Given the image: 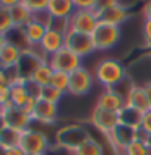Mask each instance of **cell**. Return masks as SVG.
I'll use <instances>...</instances> for the list:
<instances>
[{
  "mask_svg": "<svg viewBox=\"0 0 151 155\" xmlns=\"http://www.w3.org/2000/svg\"><path fill=\"white\" fill-rule=\"evenodd\" d=\"M90 139H91V134L81 124H67L64 127L57 129V132H55L57 147L67 150L68 153L75 152L78 147H81Z\"/></svg>",
  "mask_w": 151,
  "mask_h": 155,
  "instance_id": "obj_1",
  "label": "cell"
},
{
  "mask_svg": "<svg viewBox=\"0 0 151 155\" xmlns=\"http://www.w3.org/2000/svg\"><path fill=\"white\" fill-rule=\"evenodd\" d=\"M94 77L102 87L114 88L127 77V74H125V67L122 65V62L115 59H102L96 65Z\"/></svg>",
  "mask_w": 151,
  "mask_h": 155,
  "instance_id": "obj_2",
  "label": "cell"
},
{
  "mask_svg": "<svg viewBox=\"0 0 151 155\" xmlns=\"http://www.w3.org/2000/svg\"><path fill=\"white\" fill-rule=\"evenodd\" d=\"M20 147L24 150L26 155L47 153L50 150V142H49V137L46 136L44 132L29 127V129H26V131L21 132V142H20Z\"/></svg>",
  "mask_w": 151,
  "mask_h": 155,
  "instance_id": "obj_3",
  "label": "cell"
},
{
  "mask_svg": "<svg viewBox=\"0 0 151 155\" xmlns=\"http://www.w3.org/2000/svg\"><path fill=\"white\" fill-rule=\"evenodd\" d=\"M91 36H93L96 51H107V49H112L117 43H119L120 28L115 26V25L99 21L98 28L94 30V33Z\"/></svg>",
  "mask_w": 151,
  "mask_h": 155,
  "instance_id": "obj_4",
  "label": "cell"
},
{
  "mask_svg": "<svg viewBox=\"0 0 151 155\" xmlns=\"http://www.w3.org/2000/svg\"><path fill=\"white\" fill-rule=\"evenodd\" d=\"M47 64L54 70H60V72H67V74H72L75 70H78L80 67H83L81 57L77 56L73 51H70L68 48H62L60 51L49 56Z\"/></svg>",
  "mask_w": 151,
  "mask_h": 155,
  "instance_id": "obj_5",
  "label": "cell"
},
{
  "mask_svg": "<svg viewBox=\"0 0 151 155\" xmlns=\"http://www.w3.org/2000/svg\"><path fill=\"white\" fill-rule=\"evenodd\" d=\"M65 48H68L70 51H73L77 56L83 57L90 56L96 51V46L93 41V36L91 35H85V33H78L70 30L65 35Z\"/></svg>",
  "mask_w": 151,
  "mask_h": 155,
  "instance_id": "obj_6",
  "label": "cell"
},
{
  "mask_svg": "<svg viewBox=\"0 0 151 155\" xmlns=\"http://www.w3.org/2000/svg\"><path fill=\"white\" fill-rule=\"evenodd\" d=\"M99 25V13L94 10H75V13L70 16V30L93 35Z\"/></svg>",
  "mask_w": 151,
  "mask_h": 155,
  "instance_id": "obj_7",
  "label": "cell"
},
{
  "mask_svg": "<svg viewBox=\"0 0 151 155\" xmlns=\"http://www.w3.org/2000/svg\"><path fill=\"white\" fill-rule=\"evenodd\" d=\"M3 118L7 121V126L8 127H13V129H18V131H26V129L31 127L33 124V116L26 113L23 108H16L13 106V103H8L5 104L3 108H0Z\"/></svg>",
  "mask_w": 151,
  "mask_h": 155,
  "instance_id": "obj_8",
  "label": "cell"
},
{
  "mask_svg": "<svg viewBox=\"0 0 151 155\" xmlns=\"http://www.w3.org/2000/svg\"><path fill=\"white\" fill-rule=\"evenodd\" d=\"M91 123H93V126L101 134L111 136L115 131L117 126L120 124L119 113H112V111H107V110L96 106L93 110V114H91Z\"/></svg>",
  "mask_w": 151,
  "mask_h": 155,
  "instance_id": "obj_9",
  "label": "cell"
},
{
  "mask_svg": "<svg viewBox=\"0 0 151 155\" xmlns=\"http://www.w3.org/2000/svg\"><path fill=\"white\" fill-rule=\"evenodd\" d=\"M93 82H94V77L90 74V70L85 69V67H80L78 70L70 74L68 93L77 95V96L90 93V90L93 88Z\"/></svg>",
  "mask_w": 151,
  "mask_h": 155,
  "instance_id": "obj_10",
  "label": "cell"
},
{
  "mask_svg": "<svg viewBox=\"0 0 151 155\" xmlns=\"http://www.w3.org/2000/svg\"><path fill=\"white\" fill-rule=\"evenodd\" d=\"M44 64V61L41 59L37 54H34L33 51H23L21 57H20L18 64H16V70H18V75L20 78H23V80H29V78H33V75L37 69H39L41 65Z\"/></svg>",
  "mask_w": 151,
  "mask_h": 155,
  "instance_id": "obj_11",
  "label": "cell"
},
{
  "mask_svg": "<svg viewBox=\"0 0 151 155\" xmlns=\"http://www.w3.org/2000/svg\"><path fill=\"white\" fill-rule=\"evenodd\" d=\"M57 114H58V104L44 101V100H39V98H37L36 106L31 113L33 121L41 124H54L57 119Z\"/></svg>",
  "mask_w": 151,
  "mask_h": 155,
  "instance_id": "obj_12",
  "label": "cell"
},
{
  "mask_svg": "<svg viewBox=\"0 0 151 155\" xmlns=\"http://www.w3.org/2000/svg\"><path fill=\"white\" fill-rule=\"evenodd\" d=\"M96 106L102 108V110H107V111H112V113H120V110L125 106V100L115 90L106 88L99 95Z\"/></svg>",
  "mask_w": 151,
  "mask_h": 155,
  "instance_id": "obj_13",
  "label": "cell"
},
{
  "mask_svg": "<svg viewBox=\"0 0 151 155\" xmlns=\"http://www.w3.org/2000/svg\"><path fill=\"white\" fill-rule=\"evenodd\" d=\"M41 48L44 49V52L47 54V56H52V54H55L57 51H60L62 48H65V35L58 33L57 30H54V28H49V30L46 31L42 41H41Z\"/></svg>",
  "mask_w": 151,
  "mask_h": 155,
  "instance_id": "obj_14",
  "label": "cell"
},
{
  "mask_svg": "<svg viewBox=\"0 0 151 155\" xmlns=\"http://www.w3.org/2000/svg\"><path fill=\"white\" fill-rule=\"evenodd\" d=\"M125 104L133 106V108H137V110H140L143 113L149 111L151 106H149V100H148V95H146L145 87L135 83V85L132 87V90H130L127 100H125Z\"/></svg>",
  "mask_w": 151,
  "mask_h": 155,
  "instance_id": "obj_15",
  "label": "cell"
},
{
  "mask_svg": "<svg viewBox=\"0 0 151 155\" xmlns=\"http://www.w3.org/2000/svg\"><path fill=\"white\" fill-rule=\"evenodd\" d=\"M128 15H130L128 7H125V5H122V3H119V5H114V7L107 8V10H104L102 13L99 15V21L119 26V25H122L125 20L128 18Z\"/></svg>",
  "mask_w": 151,
  "mask_h": 155,
  "instance_id": "obj_16",
  "label": "cell"
},
{
  "mask_svg": "<svg viewBox=\"0 0 151 155\" xmlns=\"http://www.w3.org/2000/svg\"><path fill=\"white\" fill-rule=\"evenodd\" d=\"M143 116L145 113L137 110L133 106H125L120 110L119 113V119H120V124H125V126H130L133 129H141V124H143Z\"/></svg>",
  "mask_w": 151,
  "mask_h": 155,
  "instance_id": "obj_17",
  "label": "cell"
},
{
  "mask_svg": "<svg viewBox=\"0 0 151 155\" xmlns=\"http://www.w3.org/2000/svg\"><path fill=\"white\" fill-rule=\"evenodd\" d=\"M73 0H49L47 12L54 18H70L75 13Z\"/></svg>",
  "mask_w": 151,
  "mask_h": 155,
  "instance_id": "obj_18",
  "label": "cell"
},
{
  "mask_svg": "<svg viewBox=\"0 0 151 155\" xmlns=\"http://www.w3.org/2000/svg\"><path fill=\"white\" fill-rule=\"evenodd\" d=\"M21 54H23V51L20 48H16V46L7 43L2 49H0V62H2V67L5 70L16 67L20 57H21Z\"/></svg>",
  "mask_w": 151,
  "mask_h": 155,
  "instance_id": "obj_19",
  "label": "cell"
},
{
  "mask_svg": "<svg viewBox=\"0 0 151 155\" xmlns=\"http://www.w3.org/2000/svg\"><path fill=\"white\" fill-rule=\"evenodd\" d=\"M5 39H7V43L20 48L21 51H28L31 48V44H29L28 38H26V33H24V28H21V26H13L5 35Z\"/></svg>",
  "mask_w": 151,
  "mask_h": 155,
  "instance_id": "obj_20",
  "label": "cell"
},
{
  "mask_svg": "<svg viewBox=\"0 0 151 155\" xmlns=\"http://www.w3.org/2000/svg\"><path fill=\"white\" fill-rule=\"evenodd\" d=\"M10 13H11V20H13L15 26L24 28L33 20V12L29 10L23 2L18 3V5H15V7H11L10 8Z\"/></svg>",
  "mask_w": 151,
  "mask_h": 155,
  "instance_id": "obj_21",
  "label": "cell"
},
{
  "mask_svg": "<svg viewBox=\"0 0 151 155\" xmlns=\"http://www.w3.org/2000/svg\"><path fill=\"white\" fill-rule=\"evenodd\" d=\"M49 28H46L44 25H41L39 21H36V20H31L26 26H24V33H26V38L29 41V44L34 46V44H41V41H42V38L46 35V31H47Z\"/></svg>",
  "mask_w": 151,
  "mask_h": 155,
  "instance_id": "obj_22",
  "label": "cell"
},
{
  "mask_svg": "<svg viewBox=\"0 0 151 155\" xmlns=\"http://www.w3.org/2000/svg\"><path fill=\"white\" fill-rule=\"evenodd\" d=\"M24 82L26 80H20L18 83L11 85V95H10V101L13 103V106L16 108H24L28 103V100L31 98L24 87Z\"/></svg>",
  "mask_w": 151,
  "mask_h": 155,
  "instance_id": "obj_23",
  "label": "cell"
},
{
  "mask_svg": "<svg viewBox=\"0 0 151 155\" xmlns=\"http://www.w3.org/2000/svg\"><path fill=\"white\" fill-rule=\"evenodd\" d=\"M21 142V131L13 127H7L0 132V145L5 149H11V147H20Z\"/></svg>",
  "mask_w": 151,
  "mask_h": 155,
  "instance_id": "obj_24",
  "label": "cell"
},
{
  "mask_svg": "<svg viewBox=\"0 0 151 155\" xmlns=\"http://www.w3.org/2000/svg\"><path fill=\"white\" fill-rule=\"evenodd\" d=\"M70 155H104V150H102L101 142H98L96 139L91 137L90 140H86L81 147H78L75 152H72Z\"/></svg>",
  "mask_w": 151,
  "mask_h": 155,
  "instance_id": "obj_25",
  "label": "cell"
},
{
  "mask_svg": "<svg viewBox=\"0 0 151 155\" xmlns=\"http://www.w3.org/2000/svg\"><path fill=\"white\" fill-rule=\"evenodd\" d=\"M52 75H54V69L47 64V62H44V64L34 72L33 80L41 87H47V85H50V82H52Z\"/></svg>",
  "mask_w": 151,
  "mask_h": 155,
  "instance_id": "obj_26",
  "label": "cell"
},
{
  "mask_svg": "<svg viewBox=\"0 0 151 155\" xmlns=\"http://www.w3.org/2000/svg\"><path fill=\"white\" fill-rule=\"evenodd\" d=\"M50 85H52L54 88H57L58 91H62V93H68V88H70V74L60 72V70H54Z\"/></svg>",
  "mask_w": 151,
  "mask_h": 155,
  "instance_id": "obj_27",
  "label": "cell"
},
{
  "mask_svg": "<svg viewBox=\"0 0 151 155\" xmlns=\"http://www.w3.org/2000/svg\"><path fill=\"white\" fill-rule=\"evenodd\" d=\"M62 96H64V93H62V91H58L57 88H54L52 85H47V87H42L41 95H39V100H44V101L58 104V101L62 100Z\"/></svg>",
  "mask_w": 151,
  "mask_h": 155,
  "instance_id": "obj_28",
  "label": "cell"
},
{
  "mask_svg": "<svg viewBox=\"0 0 151 155\" xmlns=\"http://www.w3.org/2000/svg\"><path fill=\"white\" fill-rule=\"evenodd\" d=\"M13 26L15 25H13V20H11L10 8L0 5V33H2V35H7Z\"/></svg>",
  "mask_w": 151,
  "mask_h": 155,
  "instance_id": "obj_29",
  "label": "cell"
},
{
  "mask_svg": "<svg viewBox=\"0 0 151 155\" xmlns=\"http://www.w3.org/2000/svg\"><path fill=\"white\" fill-rule=\"evenodd\" d=\"M148 150H149V147L146 145V142L138 139L125 147V155H146Z\"/></svg>",
  "mask_w": 151,
  "mask_h": 155,
  "instance_id": "obj_30",
  "label": "cell"
},
{
  "mask_svg": "<svg viewBox=\"0 0 151 155\" xmlns=\"http://www.w3.org/2000/svg\"><path fill=\"white\" fill-rule=\"evenodd\" d=\"M21 2L33 12V13H36V12H44V10H47V7H49V0H21Z\"/></svg>",
  "mask_w": 151,
  "mask_h": 155,
  "instance_id": "obj_31",
  "label": "cell"
},
{
  "mask_svg": "<svg viewBox=\"0 0 151 155\" xmlns=\"http://www.w3.org/2000/svg\"><path fill=\"white\" fill-rule=\"evenodd\" d=\"M50 28L57 30L58 33H62V35H67V33L70 31V18H54Z\"/></svg>",
  "mask_w": 151,
  "mask_h": 155,
  "instance_id": "obj_32",
  "label": "cell"
},
{
  "mask_svg": "<svg viewBox=\"0 0 151 155\" xmlns=\"http://www.w3.org/2000/svg\"><path fill=\"white\" fill-rule=\"evenodd\" d=\"M33 20H36V21H39L41 25H44L46 28H50L54 16L50 15L47 10H44V12H36V13H33Z\"/></svg>",
  "mask_w": 151,
  "mask_h": 155,
  "instance_id": "obj_33",
  "label": "cell"
},
{
  "mask_svg": "<svg viewBox=\"0 0 151 155\" xmlns=\"http://www.w3.org/2000/svg\"><path fill=\"white\" fill-rule=\"evenodd\" d=\"M10 95H11V87L8 83H0V108L10 103Z\"/></svg>",
  "mask_w": 151,
  "mask_h": 155,
  "instance_id": "obj_34",
  "label": "cell"
},
{
  "mask_svg": "<svg viewBox=\"0 0 151 155\" xmlns=\"http://www.w3.org/2000/svg\"><path fill=\"white\" fill-rule=\"evenodd\" d=\"M24 87H26V90H28V93L29 96H33V98H39V95H41V90H42V87L41 85H37V83L33 80V78H29V80L24 82Z\"/></svg>",
  "mask_w": 151,
  "mask_h": 155,
  "instance_id": "obj_35",
  "label": "cell"
},
{
  "mask_svg": "<svg viewBox=\"0 0 151 155\" xmlns=\"http://www.w3.org/2000/svg\"><path fill=\"white\" fill-rule=\"evenodd\" d=\"M119 3H120L119 0H96L94 10L101 15L104 10H107V8H111V7H114V5H119Z\"/></svg>",
  "mask_w": 151,
  "mask_h": 155,
  "instance_id": "obj_36",
  "label": "cell"
},
{
  "mask_svg": "<svg viewBox=\"0 0 151 155\" xmlns=\"http://www.w3.org/2000/svg\"><path fill=\"white\" fill-rule=\"evenodd\" d=\"M77 10H93L96 0H73Z\"/></svg>",
  "mask_w": 151,
  "mask_h": 155,
  "instance_id": "obj_37",
  "label": "cell"
},
{
  "mask_svg": "<svg viewBox=\"0 0 151 155\" xmlns=\"http://www.w3.org/2000/svg\"><path fill=\"white\" fill-rule=\"evenodd\" d=\"M143 38L148 48H151V18H145L143 23Z\"/></svg>",
  "mask_w": 151,
  "mask_h": 155,
  "instance_id": "obj_38",
  "label": "cell"
},
{
  "mask_svg": "<svg viewBox=\"0 0 151 155\" xmlns=\"http://www.w3.org/2000/svg\"><path fill=\"white\" fill-rule=\"evenodd\" d=\"M141 131L146 132L148 136H151V110L145 113V116H143V124H141Z\"/></svg>",
  "mask_w": 151,
  "mask_h": 155,
  "instance_id": "obj_39",
  "label": "cell"
},
{
  "mask_svg": "<svg viewBox=\"0 0 151 155\" xmlns=\"http://www.w3.org/2000/svg\"><path fill=\"white\" fill-rule=\"evenodd\" d=\"M18 3H21V0H0V5L7 7V8H11V7L18 5Z\"/></svg>",
  "mask_w": 151,
  "mask_h": 155,
  "instance_id": "obj_40",
  "label": "cell"
},
{
  "mask_svg": "<svg viewBox=\"0 0 151 155\" xmlns=\"http://www.w3.org/2000/svg\"><path fill=\"white\" fill-rule=\"evenodd\" d=\"M7 155H26V153H24L21 147H11V149H7Z\"/></svg>",
  "mask_w": 151,
  "mask_h": 155,
  "instance_id": "obj_41",
  "label": "cell"
},
{
  "mask_svg": "<svg viewBox=\"0 0 151 155\" xmlns=\"http://www.w3.org/2000/svg\"><path fill=\"white\" fill-rule=\"evenodd\" d=\"M143 13H145V18H151V0H148V2L145 3Z\"/></svg>",
  "mask_w": 151,
  "mask_h": 155,
  "instance_id": "obj_42",
  "label": "cell"
},
{
  "mask_svg": "<svg viewBox=\"0 0 151 155\" xmlns=\"http://www.w3.org/2000/svg\"><path fill=\"white\" fill-rule=\"evenodd\" d=\"M143 87L146 90V95H148V100H149V106H151V82H146Z\"/></svg>",
  "mask_w": 151,
  "mask_h": 155,
  "instance_id": "obj_43",
  "label": "cell"
},
{
  "mask_svg": "<svg viewBox=\"0 0 151 155\" xmlns=\"http://www.w3.org/2000/svg\"><path fill=\"white\" fill-rule=\"evenodd\" d=\"M0 83H8L7 82V72H5V69H0Z\"/></svg>",
  "mask_w": 151,
  "mask_h": 155,
  "instance_id": "obj_44",
  "label": "cell"
},
{
  "mask_svg": "<svg viewBox=\"0 0 151 155\" xmlns=\"http://www.w3.org/2000/svg\"><path fill=\"white\" fill-rule=\"evenodd\" d=\"M5 127H7V121H5V118H3L2 111H0V132H2Z\"/></svg>",
  "mask_w": 151,
  "mask_h": 155,
  "instance_id": "obj_45",
  "label": "cell"
},
{
  "mask_svg": "<svg viewBox=\"0 0 151 155\" xmlns=\"http://www.w3.org/2000/svg\"><path fill=\"white\" fill-rule=\"evenodd\" d=\"M7 44V39H5V35H2V33H0V49L3 48V46Z\"/></svg>",
  "mask_w": 151,
  "mask_h": 155,
  "instance_id": "obj_46",
  "label": "cell"
},
{
  "mask_svg": "<svg viewBox=\"0 0 151 155\" xmlns=\"http://www.w3.org/2000/svg\"><path fill=\"white\" fill-rule=\"evenodd\" d=\"M145 142H146V145H148V147L151 149V136H148V137H146V140H145Z\"/></svg>",
  "mask_w": 151,
  "mask_h": 155,
  "instance_id": "obj_47",
  "label": "cell"
},
{
  "mask_svg": "<svg viewBox=\"0 0 151 155\" xmlns=\"http://www.w3.org/2000/svg\"><path fill=\"white\" fill-rule=\"evenodd\" d=\"M0 155H7V149L2 147V145H0Z\"/></svg>",
  "mask_w": 151,
  "mask_h": 155,
  "instance_id": "obj_48",
  "label": "cell"
},
{
  "mask_svg": "<svg viewBox=\"0 0 151 155\" xmlns=\"http://www.w3.org/2000/svg\"><path fill=\"white\" fill-rule=\"evenodd\" d=\"M146 155H151V149H149V150H148V153H146Z\"/></svg>",
  "mask_w": 151,
  "mask_h": 155,
  "instance_id": "obj_49",
  "label": "cell"
},
{
  "mask_svg": "<svg viewBox=\"0 0 151 155\" xmlns=\"http://www.w3.org/2000/svg\"><path fill=\"white\" fill-rule=\"evenodd\" d=\"M33 155H46V153H33Z\"/></svg>",
  "mask_w": 151,
  "mask_h": 155,
  "instance_id": "obj_50",
  "label": "cell"
},
{
  "mask_svg": "<svg viewBox=\"0 0 151 155\" xmlns=\"http://www.w3.org/2000/svg\"><path fill=\"white\" fill-rule=\"evenodd\" d=\"M148 54H151V48H148Z\"/></svg>",
  "mask_w": 151,
  "mask_h": 155,
  "instance_id": "obj_51",
  "label": "cell"
},
{
  "mask_svg": "<svg viewBox=\"0 0 151 155\" xmlns=\"http://www.w3.org/2000/svg\"><path fill=\"white\" fill-rule=\"evenodd\" d=\"M0 69H3V67H2V62H0Z\"/></svg>",
  "mask_w": 151,
  "mask_h": 155,
  "instance_id": "obj_52",
  "label": "cell"
}]
</instances>
